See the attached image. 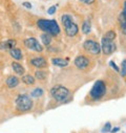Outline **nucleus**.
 Returning <instances> with one entry per match:
<instances>
[{
    "label": "nucleus",
    "mask_w": 126,
    "mask_h": 133,
    "mask_svg": "<svg viewBox=\"0 0 126 133\" xmlns=\"http://www.w3.org/2000/svg\"><path fill=\"white\" fill-rule=\"evenodd\" d=\"M119 22H120V25H121V28L126 31V17L123 13H121L119 15Z\"/></svg>",
    "instance_id": "nucleus-19"
},
{
    "label": "nucleus",
    "mask_w": 126,
    "mask_h": 133,
    "mask_svg": "<svg viewBox=\"0 0 126 133\" xmlns=\"http://www.w3.org/2000/svg\"><path fill=\"white\" fill-rule=\"evenodd\" d=\"M30 64L37 68H44L47 66V62L43 57H37L30 60Z\"/></svg>",
    "instance_id": "nucleus-10"
},
{
    "label": "nucleus",
    "mask_w": 126,
    "mask_h": 133,
    "mask_svg": "<svg viewBox=\"0 0 126 133\" xmlns=\"http://www.w3.org/2000/svg\"><path fill=\"white\" fill-rule=\"evenodd\" d=\"M88 64H89V61L85 56H78L75 59V65L79 69H85L88 66Z\"/></svg>",
    "instance_id": "nucleus-9"
},
{
    "label": "nucleus",
    "mask_w": 126,
    "mask_h": 133,
    "mask_svg": "<svg viewBox=\"0 0 126 133\" xmlns=\"http://www.w3.org/2000/svg\"><path fill=\"white\" fill-rule=\"evenodd\" d=\"M41 40H42V42H43L44 45L48 46V45L51 44V42H52V35H49V34H47V32H45V34L41 35Z\"/></svg>",
    "instance_id": "nucleus-17"
},
{
    "label": "nucleus",
    "mask_w": 126,
    "mask_h": 133,
    "mask_svg": "<svg viewBox=\"0 0 126 133\" xmlns=\"http://www.w3.org/2000/svg\"><path fill=\"white\" fill-rule=\"evenodd\" d=\"M15 46H16V41L15 40H8V41L3 42V44H2V47H4V49H8L9 51L12 48H14Z\"/></svg>",
    "instance_id": "nucleus-16"
},
{
    "label": "nucleus",
    "mask_w": 126,
    "mask_h": 133,
    "mask_svg": "<svg viewBox=\"0 0 126 133\" xmlns=\"http://www.w3.org/2000/svg\"><path fill=\"white\" fill-rule=\"evenodd\" d=\"M80 1L83 3H86V4H91L95 2V0H80Z\"/></svg>",
    "instance_id": "nucleus-27"
},
{
    "label": "nucleus",
    "mask_w": 126,
    "mask_h": 133,
    "mask_svg": "<svg viewBox=\"0 0 126 133\" xmlns=\"http://www.w3.org/2000/svg\"><path fill=\"white\" fill-rule=\"evenodd\" d=\"M51 94L57 102H64L70 95V90L62 85H56L51 89Z\"/></svg>",
    "instance_id": "nucleus-4"
},
{
    "label": "nucleus",
    "mask_w": 126,
    "mask_h": 133,
    "mask_svg": "<svg viewBox=\"0 0 126 133\" xmlns=\"http://www.w3.org/2000/svg\"><path fill=\"white\" fill-rule=\"evenodd\" d=\"M19 79L16 77V76H10L8 79H7V81H5V84H7V86L9 87V88H15V87H17L18 85H19Z\"/></svg>",
    "instance_id": "nucleus-11"
},
{
    "label": "nucleus",
    "mask_w": 126,
    "mask_h": 133,
    "mask_svg": "<svg viewBox=\"0 0 126 133\" xmlns=\"http://www.w3.org/2000/svg\"><path fill=\"white\" fill-rule=\"evenodd\" d=\"M24 46L30 50H33V51H36V52H41L43 50V47L42 45L38 42L37 39L35 38H28V39H25L24 40Z\"/></svg>",
    "instance_id": "nucleus-8"
},
{
    "label": "nucleus",
    "mask_w": 126,
    "mask_h": 133,
    "mask_svg": "<svg viewBox=\"0 0 126 133\" xmlns=\"http://www.w3.org/2000/svg\"><path fill=\"white\" fill-rule=\"evenodd\" d=\"M91 30V25H90V22L89 21H84L83 22V25H82V31L83 34L85 35H88Z\"/></svg>",
    "instance_id": "nucleus-18"
},
{
    "label": "nucleus",
    "mask_w": 126,
    "mask_h": 133,
    "mask_svg": "<svg viewBox=\"0 0 126 133\" xmlns=\"http://www.w3.org/2000/svg\"><path fill=\"white\" fill-rule=\"evenodd\" d=\"M120 71H121V75H122L123 77H126V59L122 61V64H121V69H120Z\"/></svg>",
    "instance_id": "nucleus-23"
},
{
    "label": "nucleus",
    "mask_w": 126,
    "mask_h": 133,
    "mask_svg": "<svg viewBox=\"0 0 126 133\" xmlns=\"http://www.w3.org/2000/svg\"><path fill=\"white\" fill-rule=\"evenodd\" d=\"M122 13L125 15V17H126V1L124 2V6H123V11H122Z\"/></svg>",
    "instance_id": "nucleus-30"
},
{
    "label": "nucleus",
    "mask_w": 126,
    "mask_h": 133,
    "mask_svg": "<svg viewBox=\"0 0 126 133\" xmlns=\"http://www.w3.org/2000/svg\"><path fill=\"white\" fill-rule=\"evenodd\" d=\"M21 81L25 84V85H33L35 83V78L30 75H24L21 79Z\"/></svg>",
    "instance_id": "nucleus-15"
},
{
    "label": "nucleus",
    "mask_w": 126,
    "mask_h": 133,
    "mask_svg": "<svg viewBox=\"0 0 126 133\" xmlns=\"http://www.w3.org/2000/svg\"><path fill=\"white\" fill-rule=\"evenodd\" d=\"M106 92V85L102 80H98L95 82L92 88L89 91V95L93 101H98L101 97H103V95Z\"/></svg>",
    "instance_id": "nucleus-3"
},
{
    "label": "nucleus",
    "mask_w": 126,
    "mask_h": 133,
    "mask_svg": "<svg viewBox=\"0 0 126 133\" xmlns=\"http://www.w3.org/2000/svg\"><path fill=\"white\" fill-rule=\"evenodd\" d=\"M37 25L40 29L47 32L52 36H58L60 34V27L56 20H46V19H39L37 21Z\"/></svg>",
    "instance_id": "nucleus-1"
},
{
    "label": "nucleus",
    "mask_w": 126,
    "mask_h": 133,
    "mask_svg": "<svg viewBox=\"0 0 126 133\" xmlns=\"http://www.w3.org/2000/svg\"><path fill=\"white\" fill-rule=\"evenodd\" d=\"M43 93H44L43 89L38 87V88H35L33 91L30 92V95L33 96V97H40V96H42V95H43Z\"/></svg>",
    "instance_id": "nucleus-20"
},
{
    "label": "nucleus",
    "mask_w": 126,
    "mask_h": 133,
    "mask_svg": "<svg viewBox=\"0 0 126 133\" xmlns=\"http://www.w3.org/2000/svg\"><path fill=\"white\" fill-rule=\"evenodd\" d=\"M119 130H120V128H119V127H116V128L111 129V130H110V132H111V133H117Z\"/></svg>",
    "instance_id": "nucleus-29"
},
{
    "label": "nucleus",
    "mask_w": 126,
    "mask_h": 133,
    "mask_svg": "<svg viewBox=\"0 0 126 133\" xmlns=\"http://www.w3.org/2000/svg\"><path fill=\"white\" fill-rule=\"evenodd\" d=\"M35 76H36V78L38 80H45V78H46V74L44 71H42V70H37L35 72Z\"/></svg>",
    "instance_id": "nucleus-22"
},
{
    "label": "nucleus",
    "mask_w": 126,
    "mask_h": 133,
    "mask_svg": "<svg viewBox=\"0 0 126 133\" xmlns=\"http://www.w3.org/2000/svg\"><path fill=\"white\" fill-rule=\"evenodd\" d=\"M61 21H62L63 26H64L65 34L68 37H75L78 34L79 27L76 24V22L73 20L72 16H70V15H62L61 16Z\"/></svg>",
    "instance_id": "nucleus-2"
},
{
    "label": "nucleus",
    "mask_w": 126,
    "mask_h": 133,
    "mask_svg": "<svg viewBox=\"0 0 126 133\" xmlns=\"http://www.w3.org/2000/svg\"><path fill=\"white\" fill-rule=\"evenodd\" d=\"M56 6L55 5H53V6H51L48 10H47V13L49 14V15H53V14H55V12H56Z\"/></svg>",
    "instance_id": "nucleus-26"
},
{
    "label": "nucleus",
    "mask_w": 126,
    "mask_h": 133,
    "mask_svg": "<svg viewBox=\"0 0 126 133\" xmlns=\"http://www.w3.org/2000/svg\"><path fill=\"white\" fill-rule=\"evenodd\" d=\"M83 47H84V49H85L87 52H89V54H91V55H99V54L102 51L101 45H100L98 42L93 41V40H90V39H88V40H86V41L84 42Z\"/></svg>",
    "instance_id": "nucleus-6"
},
{
    "label": "nucleus",
    "mask_w": 126,
    "mask_h": 133,
    "mask_svg": "<svg viewBox=\"0 0 126 133\" xmlns=\"http://www.w3.org/2000/svg\"><path fill=\"white\" fill-rule=\"evenodd\" d=\"M109 65L111 66V67H112V68H114L116 71H120V68L118 67V66H117V64H116L114 61H109Z\"/></svg>",
    "instance_id": "nucleus-25"
},
{
    "label": "nucleus",
    "mask_w": 126,
    "mask_h": 133,
    "mask_svg": "<svg viewBox=\"0 0 126 133\" xmlns=\"http://www.w3.org/2000/svg\"><path fill=\"white\" fill-rule=\"evenodd\" d=\"M52 63L56 66H59V67H66L68 65V61L66 59H62V58H53Z\"/></svg>",
    "instance_id": "nucleus-12"
},
{
    "label": "nucleus",
    "mask_w": 126,
    "mask_h": 133,
    "mask_svg": "<svg viewBox=\"0 0 126 133\" xmlns=\"http://www.w3.org/2000/svg\"><path fill=\"white\" fill-rule=\"evenodd\" d=\"M101 49L104 55H111L117 49L115 40H109V39H106L105 37H103L101 40Z\"/></svg>",
    "instance_id": "nucleus-7"
},
{
    "label": "nucleus",
    "mask_w": 126,
    "mask_h": 133,
    "mask_svg": "<svg viewBox=\"0 0 126 133\" xmlns=\"http://www.w3.org/2000/svg\"><path fill=\"white\" fill-rule=\"evenodd\" d=\"M110 130H111V124L108 122V123H106V124L104 125V127L102 128L101 132H102V133H106V132H109Z\"/></svg>",
    "instance_id": "nucleus-24"
},
{
    "label": "nucleus",
    "mask_w": 126,
    "mask_h": 133,
    "mask_svg": "<svg viewBox=\"0 0 126 133\" xmlns=\"http://www.w3.org/2000/svg\"><path fill=\"white\" fill-rule=\"evenodd\" d=\"M10 55L12 56V58L13 59H15V60H17V61H19V60H22V51H21V49H19V48H12L11 50H10Z\"/></svg>",
    "instance_id": "nucleus-14"
},
{
    "label": "nucleus",
    "mask_w": 126,
    "mask_h": 133,
    "mask_svg": "<svg viewBox=\"0 0 126 133\" xmlns=\"http://www.w3.org/2000/svg\"><path fill=\"white\" fill-rule=\"evenodd\" d=\"M33 107V101L27 94H21L16 98V108L21 111L25 112L32 109Z\"/></svg>",
    "instance_id": "nucleus-5"
},
{
    "label": "nucleus",
    "mask_w": 126,
    "mask_h": 133,
    "mask_svg": "<svg viewBox=\"0 0 126 133\" xmlns=\"http://www.w3.org/2000/svg\"><path fill=\"white\" fill-rule=\"evenodd\" d=\"M104 37L106 39H109V40H115L116 37H117V34H116V31H114V30H108L106 34H105Z\"/></svg>",
    "instance_id": "nucleus-21"
},
{
    "label": "nucleus",
    "mask_w": 126,
    "mask_h": 133,
    "mask_svg": "<svg viewBox=\"0 0 126 133\" xmlns=\"http://www.w3.org/2000/svg\"><path fill=\"white\" fill-rule=\"evenodd\" d=\"M12 67L13 70L18 75V76H23L24 75V67L18 62H13L12 63Z\"/></svg>",
    "instance_id": "nucleus-13"
},
{
    "label": "nucleus",
    "mask_w": 126,
    "mask_h": 133,
    "mask_svg": "<svg viewBox=\"0 0 126 133\" xmlns=\"http://www.w3.org/2000/svg\"><path fill=\"white\" fill-rule=\"evenodd\" d=\"M23 6L27 8V9H32V4L29 2H23Z\"/></svg>",
    "instance_id": "nucleus-28"
}]
</instances>
